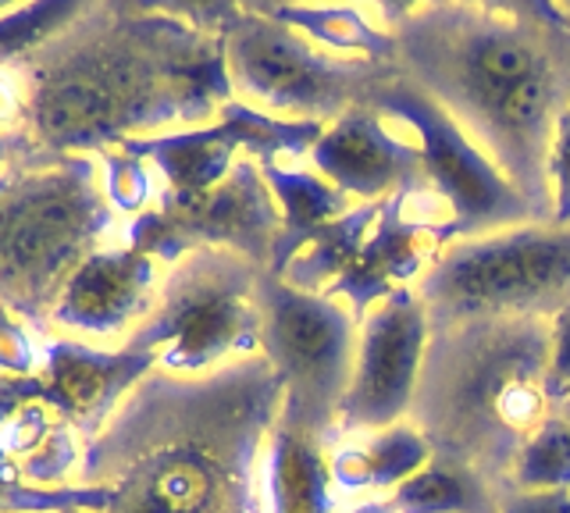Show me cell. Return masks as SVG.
Here are the masks:
<instances>
[{"label":"cell","instance_id":"6da1fadb","mask_svg":"<svg viewBox=\"0 0 570 513\" xmlns=\"http://www.w3.org/2000/svg\"><path fill=\"white\" fill-rule=\"evenodd\" d=\"M14 72L26 132L47 157H94L171 126L200 129L236 100L222 37L183 4L86 0Z\"/></svg>","mask_w":570,"mask_h":513},{"label":"cell","instance_id":"7a4b0ae2","mask_svg":"<svg viewBox=\"0 0 570 513\" xmlns=\"http://www.w3.org/2000/svg\"><path fill=\"white\" fill-rule=\"evenodd\" d=\"M396 65L552 225V144L570 111V22L560 4H382Z\"/></svg>","mask_w":570,"mask_h":513},{"label":"cell","instance_id":"3957f363","mask_svg":"<svg viewBox=\"0 0 570 513\" xmlns=\"http://www.w3.org/2000/svg\"><path fill=\"white\" fill-rule=\"evenodd\" d=\"M282 396L261 353L207 375L157 367L86 446L76 485L107 489L97 513H264L261 456Z\"/></svg>","mask_w":570,"mask_h":513},{"label":"cell","instance_id":"277c9868","mask_svg":"<svg viewBox=\"0 0 570 513\" xmlns=\"http://www.w3.org/2000/svg\"><path fill=\"white\" fill-rule=\"evenodd\" d=\"M552 317H478L428 339L410 424L435 456L478 471L503 495L549 399Z\"/></svg>","mask_w":570,"mask_h":513},{"label":"cell","instance_id":"5b68a950","mask_svg":"<svg viewBox=\"0 0 570 513\" xmlns=\"http://www.w3.org/2000/svg\"><path fill=\"white\" fill-rule=\"evenodd\" d=\"M115 228L97 157L32 154L0 171V304L47 332L65 282Z\"/></svg>","mask_w":570,"mask_h":513},{"label":"cell","instance_id":"8992f818","mask_svg":"<svg viewBox=\"0 0 570 513\" xmlns=\"http://www.w3.org/2000/svg\"><path fill=\"white\" fill-rule=\"evenodd\" d=\"M186 14L225 43L232 90L264 108L296 115V121H338L385 82L400 79V65L367 58H332L303 32L278 22L264 4H183Z\"/></svg>","mask_w":570,"mask_h":513},{"label":"cell","instance_id":"52a82bcc","mask_svg":"<svg viewBox=\"0 0 570 513\" xmlns=\"http://www.w3.org/2000/svg\"><path fill=\"white\" fill-rule=\"evenodd\" d=\"M432 332L478 317H557L570 307V225H517L453 243L421 275Z\"/></svg>","mask_w":570,"mask_h":513},{"label":"cell","instance_id":"ba28073f","mask_svg":"<svg viewBox=\"0 0 570 513\" xmlns=\"http://www.w3.org/2000/svg\"><path fill=\"white\" fill-rule=\"evenodd\" d=\"M261 268L232 250H196L160 282L154 314L129 335V349L160 353V371L207 375L257 357L264 317L257 307Z\"/></svg>","mask_w":570,"mask_h":513},{"label":"cell","instance_id":"9c48e42d","mask_svg":"<svg viewBox=\"0 0 570 513\" xmlns=\"http://www.w3.org/2000/svg\"><path fill=\"white\" fill-rule=\"evenodd\" d=\"M257 307L264 317L261 357L285 382L278 424L325 446L338 432V411L356 367L353 314L332 296L299 293L267 272L257 282Z\"/></svg>","mask_w":570,"mask_h":513},{"label":"cell","instance_id":"30bf717a","mask_svg":"<svg viewBox=\"0 0 570 513\" xmlns=\"http://www.w3.org/2000/svg\"><path fill=\"white\" fill-rule=\"evenodd\" d=\"M367 108L379 115H392L406 121L421 136L424 175L442 200L453 207V218L432 228V246L442 254L453 243L492 236L495 228L507 233L517 225H542L531 204L517 193L507 175L499 171L474 139L463 132L450 111L417 90L410 79H392L367 100Z\"/></svg>","mask_w":570,"mask_h":513},{"label":"cell","instance_id":"8fae6325","mask_svg":"<svg viewBox=\"0 0 570 513\" xmlns=\"http://www.w3.org/2000/svg\"><path fill=\"white\" fill-rule=\"evenodd\" d=\"M278 233L282 210L272 200L261 165L243 157L228 179L207 193H160V207L132 218L125 246L171 268L196 250H232L267 272Z\"/></svg>","mask_w":570,"mask_h":513},{"label":"cell","instance_id":"7c38bea8","mask_svg":"<svg viewBox=\"0 0 570 513\" xmlns=\"http://www.w3.org/2000/svg\"><path fill=\"white\" fill-rule=\"evenodd\" d=\"M321 136H325L321 121L272 118L257 111L254 103L228 100L214 126L129 139V144H121V150L154 161L171 193H207L228 179L239 150H246L261 165L278 161V154H311Z\"/></svg>","mask_w":570,"mask_h":513},{"label":"cell","instance_id":"4fadbf2b","mask_svg":"<svg viewBox=\"0 0 570 513\" xmlns=\"http://www.w3.org/2000/svg\"><path fill=\"white\" fill-rule=\"evenodd\" d=\"M428 339L432 325L414 286H400L364 317L353 382L338 411V432L392 428L410 414Z\"/></svg>","mask_w":570,"mask_h":513},{"label":"cell","instance_id":"5bb4252c","mask_svg":"<svg viewBox=\"0 0 570 513\" xmlns=\"http://www.w3.org/2000/svg\"><path fill=\"white\" fill-rule=\"evenodd\" d=\"M160 367V353L142 349H97L79 339H47L40 382L50 406L58 411L82 446H89L132 388Z\"/></svg>","mask_w":570,"mask_h":513},{"label":"cell","instance_id":"9a60e30c","mask_svg":"<svg viewBox=\"0 0 570 513\" xmlns=\"http://www.w3.org/2000/svg\"><path fill=\"white\" fill-rule=\"evenodd\" d=\"M160 278L157 260L121 246L97 250L79 264V272L65 282L58 304L50 310V325L79 335H121L136 332L157 307Z\"/></svg>","mask_w":570,"mask_h":513},{"label":"cell","instance_id":"2e32d148","mask_svg":"<svg viewBox=\"0 0 570 513\" xmlns=\"http://www.w3.org/2000/svg\"><path fill=\"white\" fill-rule=\"evenodd\" d=\"M311 157L335 189L361 197L364 204H379V197L389 200L400 189L421 193L428 186L424 150L385 132L374 108H353L332 121Z\"/></svg>","mask_w":570,"mask_h":513},{"label":"cell","instance_id":"e0dca14e","mask_svg":"<svg viewBox=\"0 0 570 513\" xmlns=\"http://www.w3.org/2000/svg\"><path fill=\"white\" fill-rule=\"evenodd\" d=\"M82 453V438L50 406L40 375H0V467L29 485L61 489L79 471Z\"/></svg>","mask_w":570,"mask_h":513},{"label":"cell","instance_id":"ac0fdd59","mask_svg":"<svg viewBox=\"0 0 570 513\" xmlns=\"http://www.w3.org/2000/svg\"><path fill=\"white\" fill-rule=\"evenodd\" d=\"M406 200L410 189H400L389 200H382V218L374 225L371 239L356 254L353 268L328 289V296L350 299L353 317H367L385 296H392L406 282L421 278L439 257L435 246L421 243V236H432V228L403 218Z\"/></svg>","mask_w":570,"mask_h":513},{"label":"cell","instance_id":"d6986e66","mask_svg":"<svg viewBox=\"0 0 570 513\" xmlns=\"http://www.w3.org/2000/svg\"><path fill=\"white\" fill-rule=\"evenodd\" d=\"M261 175L282 210V233L275 239L272 268H267V275L282 278L285 268L307 250L321 228L350 215L353 207L343 189H335L328 179H321L314 171H293L282 168L278 161H261Z\"/></svg>","mask_w":570,"mask_h":513},{"label":"cell","instance_id":"ffe728a7","mask_svg":"<svg viewBox=\"0 0 570 513\" xmlns=\"http://www.w3.org/2000/svg\"><path fill=\"white\" fill-rule=\"evenodd\" d=\"M317 438L275 424L267 442V500L272 513H332V464Z\"/></svg>","mask_w":570,"mask_h":513},{"label":"cell","instance_id":"44dd1931","mask_svg":"<svg viewBox=\"0 0 570 513\" xmlns=\"http://www.w3.org/2000/svg\"><path fill=\"white\" fill-rule=\"evenodd\" d=\"M432 446L414 424H392L364 450H343L332 460V482L343 489H392L432 464Z\"/></svg>","mask_w":570,"mask_h":513},{"label":"cell","instance_id":"7402d4cb","mask_svg":"<svg viewBox=\"0 0 570 513\" xmlns=\"http://www.w3.org/2000/svg\"><path fill=\"white\" fill-rule=\"evenodd\" d=\"M278 22L311 37L325 50L361 55L379 65H396V37L385 26L371 22V8H299V4H264Z\"/></svg>","mask_w":570,"mask_h":513},{"label":"cell","instance_id":"603a6c76","mask_svg":"<svg viewBox=\"0 0 570 513\" xmlns=\"http://www.w3.org/2000/svg\"><path fill=\"white\" fill-rule=\"evenodd\" d=\"M382 218V200L379 204H361L353 207L350 215L328 221L321 233L311 239V246L303 250L289 268H285L282 282H289L299 293H317L328 286V282H338L350 268L356 254L364 250V243L371 239L374 225Z\"/></svg>","mask_w":570,"mask_h":513},{"label":"cell","instance_id":"cb8c5ba5","mask_svg":"<svg viewBox=\"0 0 570 513\" xmlns=\"http://www.w3.org/2000/svg\"><path fill=\"white\" fill-rule=\"evenodd\" d=\"M396 513H499V492L471 467L432 456V464L392 492Z\"/></svg>","mask_w":570,"mask_h":513},{"label":"cell","instance_id":"d4e9b609","mask_svg":"<svg viewBox=\"0 0 570 513\" xmlns=\"http://www.w3.org/2000/svg\"><path fill=\"white\" fill-rule=\"evenodd\" d=\"M82 0H40V4H8L0 11V68H14L36 47L76 19Z\"/></svg>","mask_w":570,"mask_h":513},{"label":"cell","instance_id":"484cf974","mask_svg":"<svg viewBox=\"0 0 570 513\" xmlns=\"http://www.w3.org/2000/svg\"><path fill=\"white\" fill-rule=\"evenodd\" d=\"M510 485L521 492L570 489V424L552 414L539 432L528 438L510 474Z\"/></svg>","mask_w":570,"mask_h":513},{"label":"cell","instance_id":"4316f807","mask_svg":"<svg viewBox=\"0 0 570 513\" xmlns=\"http://www.w3.org/2000/svg\"><path fill=\"white\" fill-rule=\"evenodd\" d=\"M107 489L97 485H61L40 489L14 477L8 467H0V513H97L107 506Z\"/></svg>","mask_w":570,"mask_h":513},{"label":"cell","instance_id":"83f0119b","mask_svg":"<svg viewBox=\"0 0 570 513\" xmlns=\"http://www.w3.org/2000/svg\"><path fill=\"white\" fill-rule=\"evenodd\" d=\"M104 161V193H107V204L121 215H147V204L154 197V182H150V171L147 161L129 150H104L97 154Z\"/></svg>","mask_w":570,"mask_h":513},{"label":"cell","instance_id":"f1b7e54d","mask_svg":"<svg viewBox=\"0 0 570 513\" xmlns=\"http://www.w3.org/2000/svg\"><path fill=\"white\" fill-rule=\"evenodd\" d=\"M43 367V349L36 346L29 325L0 304V375L32 378Z\"/></svg>","mask_w":570,"mask_h":513},{"label":"cell","instance_id":"f546056e","mask_svg":"<svg viewBox=\"0 0 570 513\" xmlns=\"http://www.w3.org/2000/svg\"><path fill=\"white\" fill-rule=\"evenodd\" d=\"M549 179H552V197H557V204H552V225H570V111L557 126Z\"/></svg>","mask_w":570,"mask_h":513},{"label":"cell","instance_id":"4dcf8cb0","mask_svg":"<svg viewBox=\"0 0 570 513\" xmlns=\"http://www.w3.org/2000/svg\"><path fill=\"white\" fill-rule=\"evenodd\" d=\"M570 396V307L552 317V367H549V399L560 403Z\"/></svg>","mask_w":570,"mask_h":513},{"label":"cell","instance_id":"1f68e13d","mask_svg":"<svg viewBox=\"0 0 570 513\" xmlns=\"http://www.w3.org/2000/svg\"><path fill=\"white\" fill-rule=\"evenodd\" d=\"M499 513H570V489H552V492L507 489L499 495Z\"/></svg>","mask_w":570,"mask_h":513},{"label":"cell","instance_id":"d6a6232c","mask_svg":"<svg viewBox=\"0 0 570 513\" xmlns=\"http://www.w3.org/2000/svg\"><path fill=\"white\" fill-rule=\"evenodd\" d=\"M350 513H396V510H392L389 503H364V506H356Z\"/></svg>","mask_w":570,"mask_h":513},{"label":"cell","instance_id":"836d02e7","mask_svg":"<svg viewBox=\"0 0 570 513\" xmlns=\"http://www.w3.org/2000/svg\"><path fill=\"white\" fill-rule=\"evenodd\" d=\"M557 414H560V417H563V421L570 424V396H567V399L560 403V411H557Z\"/></svg>","mask_w":570,"mask_h":513},{"label":"cell","instance_id":"e575fe53","mask_svg":"<svg viewBox=\"0 0 570 513\" xmlns=\"http://www.w3.org/2000/svg\"><path fill=\"white\" fill-rule=\"evenodd\" d=\"M4 8H8V4H0V11H4Z\"/></svg>","mask_w":570,"mask_h":513}]
</instances>
